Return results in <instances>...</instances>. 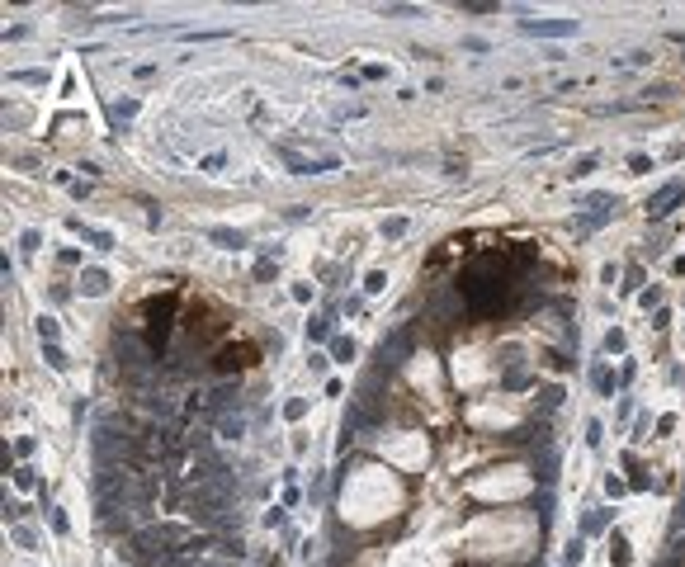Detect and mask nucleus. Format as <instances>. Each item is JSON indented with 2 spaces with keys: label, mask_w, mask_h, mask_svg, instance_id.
I'll return each mask as SVG.
<instances>
[{
  "label": "nucleus",
  "mask_w": 685,
  "mask_h": 567,
  "mask_svg": "<svg viewBox=\"0 0 685 567\" xmlns=\"http://www.w3.org/2000/svg\"><path fill=\"white\" fill-rule=\"evenodd\" d=\"M610 563H614V567H629V563H633V553H629V539H624L619 530L610 534Z\"/></svg>",
  "instance_id": "ddd939ff"
},
{
  "label": "nucleus",
  "mask_w": 685,
  "mask_h": 567,
  "mask_svg": "<svg viewBox=\"0 0 685 567\" xmlns=\"http://www.w3.org/2000/svg\"><path fill=\"white\" fill-rule=\"evenodd\" d=\"M581 558H586V534H572V539H567V553H562V563L577 567Z\"/></svg>",
  "instance_id": "412c9836"
},
{
  "label": "nucleus",
  "mask_w": 685,
  "mask_h": 567,
  "mask_svg": "<svg viewBox=\"0 0 685 567\" xmlns=\"http://www.w3.org/2000/svg\"><path fill=\"white\" fill-rule=\"evenodd\" d=\"M553 478H558V449L549 444V449H544V459L534 463V483H539V487H553Z\"/></svg>",
  "instance_id": "1a4fd4ad"
},
{
  "label": "nucleus",
  "mask_w": 685,
  "mask_h": 567,
  "mask_svg": "<svg viewBox=\"0 0 685 567\" xmlns=\"http://www.w3.org/2000/svg\"><path fill=\"white\" fill-rule=\"evenodd\" d=\"M671 326V307H661V312H652V331H666Z\"/></svg>",
  "instance_id": "ea45409f"
},
{
  "label": "nucleus",
  "mask_w": 685,
  "mask_h": 567,
  "mask_svg": "<svg viewBox=\"0 0 685 567\" xmlns=\"http://www.w3.org/2000/svg\"><path fill=\"white\" fill-rule=\"evenodd\" d=\"M629 66H652V53H629Z\"/></svg>",
  "instance_id": "49530a36"
},
{
  "label": "nucleus",
  "mask_w": 685,
  "mask_h": 567,
  "mask_svg": "<svg viewBox=\"0 0 685 567\" xmlns=\"http://www.w3.org/2000/svg\"><path fill=\"white\" fill-rule=\"evenodd\" d=\"M57 260H62V265H76L80 251H76V246H62V251H57Z\"/></svg>",
  "instance_id": "a19ab883"
},
{
  "label": "nucleus",
  "mask_w": 685,
  "mask_h": 567,
  "mask_svg": "<svg viewBox=\"0 0 685 567\" xmlns=\"http://www.w3.org/2000/svg\"><path fill=\"white\" fill-rule=\"evenodd\" d=\"M208 242H217L222 251H241V246H246V232H232V227H208Z\"/></svg>",
  "instance_id": "9b49d317"
},
{
  "label": "nucleus",
  "mask_w": 685,
  "mask_h": 567,
  "mask_svg": "<svg viewBox=\"0 0 685 567\" xmlns=\"http://www.w3.org/2000/svg\"><path fill=\"white\" fill-rule=\"evenodd\" d=\"M657 431H661V435H671V431H676V411H666V416H661V421H657Z\"/></svg>",
  "instance_id": "37998d69"
},
{
  "label": "nucleus",
  "mask_w": 685,
  "mask_h": 567,
  "mask_svg": "<svg viewBox=\"0 0 685 567\" xmlns=\"http://www.w3.org/2000/svg\"><path fill=\"white\" fill-rule=\"evenodd\" d=\"M629 350V336L614 326V331H605V341H601V354H624Z\"/></svg>",
  "instance_id": "a211bd4d"
},
{
  "label": "nucleus",
  "mask_w": 685,
  "mask_h": 567,
  "mask_svg": "<svg viewBox=\"0 0 685 567\" xmlns=\"http://www.w3.org/2000/svg\"><path fill=\"white\" fill-rule=\"evenodd\" d=\"M534 515H539V534H549V530H553V487H544V492H539V501H534Z\"/></svg>",
  "instance_id": "6e6552de"
},
{
  "label": "nucleus",
  "mask_w": 685,
  "mask_h": 567,
  "mask_svg": "<svg viewBox=\"0 0 685 567\" xmlns=\"http://www.w3.org/2000/svg\"><path fill=\"white\" fill-rule=\"evenodd\" d=\"M48 525H53V534H71V520H66L62 506H53V501H48Z\"/></svg>",
  "instance_id": "bb28decb"
},
{
  "label": "nucleus",
  "mask_w": 685,
  "mask_h": 567,
  "mask_svg": "<svg viewBox=\"0 0 685 567\" xmlns=\"http://www.w3.org/2000/svg\"><path fill=\"white\" fill-rule=\"evenodd\" d=\"M562 397H567V393H562V383H549V388H539V406H544V416H553L558 406H562Z\"/></svg>",
  "instance_id": "4468645a"
},
{
  "label": "nucleus",
  "mask_w": 685,
  "mask_h": 567,
  "mask_svg": "<svg viewBox=\"0 0 685 567\" xmlns=\"http://www.w3.org/2000/svg\"><path fill=\"white\" fill-rule=\"evenodd\" d=\"M383 289H388V274H383V270L364 274V294H383Z\"/></svg>",
  "instance_id": "2f4dec72"
},
{
  "label": "nucleus",
  "mask_w": 685,
  "mask_h": 567,
  "mask_svg": "<svg viewBox=\"0 0 685 567\" xmlns=\"http://www.w3.org/2000/svg\"><path fill=\"white\" fill-rule=\"evenodd\" d=\"M10 81L15 85H48V71H43V66H33V71H10Z\"/></svg>",
  "instance_id": "5701e85b"
},
{
  "label": "nucleus",
  "mask_w": 685,
  "mask_h": 567,
  "mask_svg": "<svg viewBox=\"0 0 685 567\" xmlns=\"http://www.w3.org/2000/svg\"><path fill=\"white\" fill-rule=\"evenodd\" d=\"M19 246H24V251H38V246H43V232H38V227L19 232Z\"/></svg>",
  "instance_id": "c9c22d12"
},
{
  "label": "nucleus",
  "mask_w": 685,
  "mask_h": 567,
  "mask_svg": "<svg viewBox=\"0 0 685 567\" xmlns=\"http://www.w3.org/2000/svg\"><path fill=\"white\" fill-rule=\"evenodd\" d=\"M633 374H638V364H624V369H619V388H629Z\"/></svg>",
  "instance_id": "a18cd8bd"
},
{
  "label": "nucleus",
  "mask_w": 685,
  "mask_h": 567,
  "mask_svg": "<svg viewBox=\"0 0 685 567\" xmlns=\"http://www.w3.org/2000/svg\"><path fill=\"white\" fill-rule=\"evenodd\" d=\"M596 165H601V156H596V152H586V156H577V161H572V170H567V175H572V180H586Z\"/></svg>",
  "instance_id": "aec40b11"
},
{
  "label": "nucleus",
  "mask_w": 685,
  "mask_h": 567,
  "mask_svg": "<svg viewBox=\"0 0 685 567\" xmlns=\"http://www.w3.org/2000/svg\"><path fill=\"white\" fill-rule=\"evenodd\" d=\"M326 354H331V364H350V359H355V341H350V336H336Z\"/></svg>",
  "instance_id": "f3484780"
},
{
  "label": "nucleus",
  "mask_w": 685,
  "mask_h": 567,
  "mask_svg": "<svg viewBox=\"0 0 685 567\" xmlns=\"http://www.w3.org/2000/svg\"><path fill=\"white\" fill-rule=\"evenodd\" d=\"M591 388H596L601 397H614V374H610L605 359H596V364H591Z\"/></svg>",
  "instance_id": "9d476101"
},
{
  "label": "nucleus",
  "mask_w": 685,
  "mask_h": 567,
  "mask_svg": "<svg viewBox=\"0 0 685 567\" xmlns=\"http://www.w3.org/2000/svg\"><path fill=\"white\" fill-rule=\"evenodd\" d=\"M676 204H685V185H681V180H666L657 194H648V217L661 222V217L676 213Z\"/></svg>",
  "instance_id": "7ed1b4c3"
},
{
  "label": "nucleus",
  "mask_w": 685,
  "mask_h": 567,
  "mask_svg": "<svg viewBox=\"0 0 685 567\" xmlns=\"http://www.w3.org/2000/svg\"><path fill=\"white\" fill-rule=\"evenodd\" d=\"M331 341V317H312L308 322V345H326Z\"/></svg>",
  "instance_id": "2eb2a0df"
},
{
  "label": "nucleus",
  "mask_w": 685,
  "mask_h": 567,
  "mask_svg": "<svg viewBox=\"0 0 685 567\" xmlns=\"http://www.w3.org/2000/svg\"><path fill=\"white\" fill-rule=\"evenodd\" d=\"M265 525H269V530H284V506H274V511L265 515Z\"/></svg>",
  "instance_id": "79ce46f5"
},
{
  "label": "nucleus",
  "mask_w": 685,
  "mask_h": 567,
  "mask_svg": "<svg viewBox=\"0 0 685 567\" xmlns=\"http://www.w3.org/2000/svg\"><path fill=\"white\" fill-rule=\"evenodd\" d=\"M341 312H350V317H355V312H364V298H355V294L341 298Z\"/></svg>",
  "instance_id": "4c0bfd02"
},
{
  "label": "nucleus",
  "mask_w": 685,
  "mask_h": 567,
  "mask_svg": "<svg viewBox=\"0 0 685 567\" xmlns=\"http://www.w3.org/2000/svg\"><path fill=\"white\" fill-rule=\"evenodd\" d=\"M289 294H293V303H312V284H293Z\"/></svg>",
  "instance_id": "58836bf2"
},
{
  "label": "nucleus",
  "mask_w": 685,
  "mask_h": 567,
  "mask_svg": "<svg viewBox=\"0 0 685 567\" xmlns=\"http://www.w3.org/2000/svg\"><path fill=\"white\" fill-rule=\"evenodd\" d=\"M222 165H227V156H222V152H213V156H204V161H199V170H204V175H217Z\"/></svg>",
  "instance_id": "f704fd0d"
},
{
  "label": "nucleus",
  "mask_w": 685,
  "mask_h": 567,
  "mask_svg": "<svg viewBox=\"0 0 685 567\" xmlns=\"http://www.w3.org/2000/svg\"><path fill=\"white\" fill-rule=\"evenodd\" d=\"M33 331H38V341H43V345H57V341H62V322H57V317H48V312L33 322Z\"/></svg>",
  "instance_id": "f8f14e48"
},
{
  "label": "nucleus",
  "mask_w": 685,
  "mask_h": 567,
  "mask_svg": "<svg viewBox=\"0 0 685 567\" xmlns=\"http://www.w3.org/2000/svg\"><path fill=\"white\" fill-rule=\"evenodd\" d=\"M610 515H614V511H605V506H591V511L581 515V534H586V539H591V534H605V530H610Z\"/></svg>",
  "instance_id": "0eeeda50"
},
{
  "label": "nucleus",
  "mask_w": 685,
  "mask_h": 567,
  "mask_svg": "<svg viewBox=\"0 0 685 567\" xmlns=\"http://www.w3.org/2000/svg\"><path fill=\"white\" fill-rule=\"evenodd\" d=\"M601 444H605V421L591 416V421H586V449H601Z\"/></svg>",
  "instance_id": "a878e982"
},
{
  "label": "nucleus",
  "mask_w": 685,
  "mask_h": 567,
  "mask_svg": "<svg viewBox=\"0 0 685 567\" xmlns=\"http://www.w3.org/2000/svg\"><path fill=\"white\" fill-rule=\"evenodd\" d=\"M274 156L289 165L293 175H326V170H341V156L331 152V156H303V152H293L289 142H274Z\"/></svg>",
  "instance_id": "f03ea898"
},
{
  "label": "nucleus",
  "mask_w": 685,
  "mask_h": 567,
  "mask_svg": "<svg viewBox=\"0 0 685 567\" xmlns=\"http://www.w3.org/2000/svg\"><path fill=\"white\" fill-rule=\"evenodd\" d=\"M15 487H19V492H33V487H38V473H33V468H15Z\"/></svg>",
  "instance_id": "72a5a7b5"
},
{
  "label": "nucleus",
  "mask_w": 685,
  "mask_h": 567,
  "mask_svg": "<svg viewBox=\"0 0 685 567\" xmlns=\"http://www.w3.org/2000/svg\"><path fill=\"white\" fill-rule=\"evenodd\" d=\"M629 170H633V175H652L657 161H652V156H643V152H629Z\"/></svg>",
  "instance_id": "cd10ccee"
},
{
  "label": "nucleus",
  "mask_w": 685,
  "mask_h": 567,
  "mask_svg": "<svg viewBox=\"0 0 685 567\" xmlns=\"http://www.w3.org/2000/svg\"><path fill=\"white\" fill-rule=\"evenodd\" d=\"M638 303H643L648 312H661V307H666V303H661V289H657V284H652V289H643V294H638Z\"/></svg>",
  "instance_id": "c756f323"
},
{
  "label": "nucleus",
  "mask_w": 685,
  "mask_h": 567,
  "mask_svg": "<svg viewBox=\"0 0 685 567\" xmlns=\"http://www.w3.org/2000/svg\"><path fill=\"white\" fill-rule=\"evenodd\" d=\"M671 274H685V255H676V260H671Z\"/></svg>",
  "instance_id": "8fccbe9b"
},
{
  "label": "nucleus",
  "mask_w": 685,
  "mask_h": 567,
  "mask_svg": "<svg viewBox=\"0 0 685 567\" xmlns=\"http://www.w3.org/2000/svg\"><path fill=\"white\" fill-rule=\"evenodd\" d=\"M416 350V336H411V326H393L388 336H383V345H378V374H397L407 359Z\"/></svg>",
  "instance_id": "f257e3e1"
},
{
  "label": "nucleus",
  "mask_w": 685,
  "mask_h": 567,
  "mask_svg": "<svg viewBox=\"0 0 685 567\" xmlns=\"http://www.w3.org/2000/svg\"><path fill=\"white\" fill-rule=\"evenodd\" d=\"M80 294H90V298H100V294H109V270H100V265H90V270H80Z\"/></svg>",
  "instance_id": "423d86ee"
},
{
  "label": "nucleus",
  "mask_w": 685,
  "mask_h": 567,
  "mask_svg": "<svg viewBox=\"0 0 685 567\" xmlns=\"http://www.w3.org/2000/svg\"><path fill=\"white\" fill-rule=\"evenodd\" d=\"M66 227H71L76 237H85L95 251H114V232H105V227H90V222H80V217H66Z\"/></svg>",
  "instance_id": "39448f33"
},
{
  "label": "nucleus",
  "mask_w": 685,
  "mask_h": 567,
  "mask_svg": "<svg viewBox=\"0 0 685 567\" xmlns=\"http://www.w3.org/2000/svg\"><path fill=\"white\" fill-rule=\"evenodd\" d=\"M109 118H114V123H132V118H137V100H114V105H109Z\"/></svg>",
  "instance_id": "dca6fc26"
},
{
  "label": "nucleus",
  "mask_w": 685,
  "mask_h": 567,
  "mask_svg": "<svg viewBox=\"0 0 685 567\" xmlns=\"http://www.w3.org/2000/svg\"><path fill=\"white\" fill-rule=\"evenodd\" d=\"M217 426H222V440H241L246 435V416H222Z\"/></svg>",
  "instance_id": "393cba45"
},
{
  "label": "nucleus",
  "mask_w": 685,
  "mask_h": 567,
  "mask_svg": "<svg viewBox=\"0 0 685 567\" xmlns=\"http://www.w3.org/2000/svg\"><path fill=\"white\" fill-rule=\"evenodd\" d=\"M43 359L53 364L57 374H66V369H71V359H66V350H62V345H43Z\"/></svg>",
  "instance_id": "b1692460"
},
{
  "label": "nucleus",
  "mask_w": 685,
  "mask_h": 567,
  "mask_svg": "<svg viewBox=\"0 0 685 567\" xmlns=\"http://www.w3.org/2000/svg\"><path fill=\"white\" fill-rule=\"evenodd\" d=\"M407 227H411L407 217H383V222H378V232H383V242H397V237H407Z\"/></svg>",
  "instance_id": "6ab92c4d"
},
{
  "label": "nucleus",
  "mask_w": 685,
  "mask_h": 567,
  "mask_svg": "<svg viewBox=\"0 0 685 567\" xmlns=\"http://www.w3.org/2000/svg\"><path fill=\"white\" fill-rule=\"evenodd\" d=\"M624 492H629V483H624V478H614V473H610V478H605V496H624Z\"/></svg>",
  "instance_id": "e433bc0d"
},
{
  "label": "nucleus",
  "mask_w": 685,
  "mask_h": 567,
  "mask_svg": "<svg viewBox=\"0 0 685 567\" xmlns=\"http://www.w3.org/2000/svg\"><path fill=\"white\" fill-rule=\"evenodd\" d=\"M520 33L525 38H572L581 33L577 19H520Z\"/></svg>",
  "instance_id": "20e7f679"
},
{
  "label": "nucleus",
  "mask_w": 685,
  "mask_h": 567,
  "mask_svg": "<svg viewBox=\"0 0 685 567\" xmlns=\"http://www.w3.org/2000/svg\"><path fill=\"white\" fill-rule=\"evenodd\" d=\"M671 530H676V534H681V530H685V501H681V506H676V520H671Z\"/></svg>",
  "instance_id": "de8ad7c7"
},
{
  "label": "nucleus",
  "mask_w": 685,
  "mask_h": 567,
  "mask_svg": "<svg viewBox=\"0 0 685 567\" xmlns=\"http://www.w3.org/2000/svg\"><path fill=\"white\" fill-rule=\"evenodd\" d=\"M308 369H312V378H326V369H331V354H326V350H312V354H308Z\"/></svg>",
  "instance_id": "c85d7f7f"
},
{
  "label": "nucleus",
  "mask_w": 685,
  "mask_h": 567,
  "mask_svg": "<svg viewBox=\"0 0 685 567\" xmlns=\"http://www.w3.org/2000/svg\"><path fill=\"white\" fill-rule=\"evenodd\" d=\"M180 38H189V43H213V38H227V28H180Z\"/></svg>",
  "instance_id": "4be33fe9"
},
{
  "label": "nucleus",
  "mask_w": 685,
  "mask_h": 567,
  "mask_svg": "<svg viewBox=\"0 0 685 567\" xmlns=\"http://www.w3.org/2000/svg\"><path fill=\"white\" fill-rule=\"evenodd\" d=\"M657 567H685V563H681V553H666V558H661Z\"/></svg>",
  "instance_id": "09e8293b"
},
{
  "label": "nucleus",
  "mask_w": 685,
  "mask_h": 567,
  "mask_svg": "<svg viewBox=\"0 0 685 567\" xmlns=\"http://www.w3.org/2000/svg\"><path fill=\"white\" fill-rule=\"evenodd\" d=\"M10 539L19 543V548H38V534H33L28 525H15V530H10Z\"/></svg>",
  "instance_id": "7c9ffc66"
},
{
  "label": "nucleus",
  "mask_w": 685,
  "mask_h": 567,
  "mask_svg": "<svg viewBox=\"0 0 685 567\" xmlns=\"http://www.w3.org/2000/svg\"><path fill=\"white\" fill-rule=\"evenodd\" d=\"M284 416H289V421H303V416H308V397H289V402H284Z\"/></svg>",
  "instance_id": "473e14b6"
},
{
  "label": "nucleus",
  "mask_w": 685,
  "mask_h": 567,
  "mask_svg": "<svg viewBox=\"0 0 685 567\" xmlns=\"http://www.w3.org/2000/svg\"><path fill=\"white\" fill-rule=\"evenodd\" d=\"M298 501H303V492L289 483V487H284V506H298Z\"/></svg>",
  "instance_id": "c03bdc74"
}]
</instances>
